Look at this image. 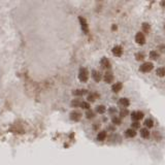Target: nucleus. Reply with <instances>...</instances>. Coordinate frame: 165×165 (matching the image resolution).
Masks as SVG:
<instances>
[{
  "label": "nucleus",
  "mask_w": 165,
  "mask_h": 165,
  "mask_svg": "<svg viewBox=\"0 0 165 165\" xmlns=\"http://www.w3.org/2000/svg\"><path fill=\"white\" fill-rule=\"evenodd\" d=\"M150 59L152 60H157L158 58H159V53L157 52V51H151L150 52Z\"/></svg>",
  "instance_id": "obj_22"
},
{
  "label": "nucleus",
  "mask_w": 165,
  "mask_h": 165,
  "mask_svg": "<svg viewBox=\"0 0 165 165\" xmlns=\"http://www.w3.org/2000/svg\"><path fill=\"white\" fill-rule=\"evenodd\" d=\"M122 88H123V84H122L121 81H118V83H116V84H113L111 86V91L113 93H119L122 90Z\"/></svg>",
  "instance_id": "obj_11"
},
{
  "label": "nucleus",
  "mask_w": 165,
  "mask_h": 165,
  "mask_svg": "<svg viewBox=\"0 0 165 165\" xmlns=\"http://www.w3.org/2000/svg\"><path fill=\"white\" fill-rule=\"evenodd\" d=\"M119 104H121L123 107H127V106H129V104H130V100H129L128 98L123 97V98H120V100H119Z\"/></svg>",
  "instance_id": "obj_15"
},
{
  "label": "nucleus",
  "mask_w": 165,
  "mask_h": 165,
  "mask_svg": "<svg viewBox=\"0 0 165 165\" xmlns=\"http://www.w3.org/2000/svg\"><path fill=\"white\" fill-rule=\"evenodd\" d=\"M81 109H90V103H89L88 101H81Z\"/></svg>",
  "instance_id": "obj_27"
},
{
  "label": "nucleus",
  "mask_w": 165,
  "mask_h": 165,
  "mask_svg": "<svg viewBox=\"0 0 165 165\" xmlns=\"http://www.w3.org/2000/svg\"><path fill=\"white\" fill-rule=\"evenodd\" d=\"M153 136H154V138H155L156 141H160V139H161V135H160V133L158 132V131H156V132H154Z\"/></svg>",
  "instance_id": "obj_29"
},
{
  "label": "nucleus",
  "mask_w": 165,
  "mask_h": 165,
  "mask_svg": "<svg viewBox=\"0 0 165 165\" xmlns=\"http://www.w3.org/2000/svg\"><path fill=\"white\" fill-rule=\"evenodd\" d=\"M156 74H157L158 77H165V67H159V68L156 70Z\"/></svg>",
  "instance_id": "obj_18"
},
{
  "label": "nucleus",
  "mask_w": 165,
  "mask_h": 165,
  "mask_svg": "<svg viewBox=\"0 0 165 165\" xmlns=\"http://www.w3.org/2000/svg\"><path fill=\"white\" fill-rule=\"evenodd\" d=\"M97 98H99V94L97 93H90L88 95V101H90V102H93Z\"/></svg>",
  "instance_id": "obj_17"
},
{
  "label": "nucleus",
  "mask_w": 165,
  "mask_h": 165,
  "mask_svg": "<svg viewBox=\"0 0 165 165\" xmlns=\"http://www.w3.org/2000/svg\"><path fill=\"white\" fill-rule=\"evenodd\" d=\"M125 135L126 137H128V138H132V137H135L136 136V130L135 129H127V130L125 131Z\"/></svg>",
  "instance_id": "obj_12"
},
{
  "label": "nucleus",
  "mask_w": 165,
  "mask_h": 165,
  "mask_svg": "<svg viewBox=\"0 0 165 165\" xmlns=\"http://www.w3.org/2000/svg\"><path fill=\"white\" fill-rule=\"evenodd\" d=\"M92 77H93V79L96 83H99L101 81V79H102V74L100 73V71L94 69V70H92Z\"/></svg>",
  "instance_id": "obj_9"
},
{
  "label": "nucleus",
  "mask_w": 165,
  "mask_h": 165,
  "mask_svg": "<svg viewBox=\"0 0 165 165\" xmlns=\"http://www.w3.org/2000/svg\"><path fill=\"white\" fill-rule=\"evenodd\" d=\"M161 6H163V7L165 8V1H162V2H161Z\"/></svg>",
  "instance_id": "obj_33"
},
{
  "label": "nucleus",
  "mask_w": 165,
  "mask_h": 165,
  "mask_svg": "<svg viewBox=\"0 0 165 165\" xmlns=\"http://www.w3.org/2000/svg\"><path fill=\"white\" fill-rule=\"evenodd\" d=\"M106 136H107V133H106V131H100V132L97 134V141H105Z\"/></svg>",
  "instance_id": "obj_14"
},
{
  "label": "nucleus",
  "mask_w": 165,
  "mask_h": 165,
  "mask_svg": "<svg viewBox=\"0 0 165 165\" xmlns=\"http://www.w3.org/2000/svg\"><path fill=\"white\" fill-rule=\"evenodd\" d=\"M109 113H111H111H113V115H115V113H117V109H116V107H111V109H109Z\"/></svg>",
  "instance_id": "obj_31"
},
{
  "label": "nucleus",
  "mask_w": 165,
  "mask_h": 165,
  "mask_svg": "<svg viewBox=\"0 0 165 165\" xmlns=\"http://www.w3.org/2000/svg\"><path fill=\"white\" fill-rule=\"evenodd\" d=\"M86 93H88V91L85 90V89H81V90H74V91L72 92V94H73L74 96H83V95Z\"/></svg>",
  "instance_id": "obj_16"
},
{
  "label": "nucleus",
  "mask_w": 165,
  "mask_h": 165,
  "mask_svg": "<svg viewBox=\"0 0 165 165\" xmlns=\"http://www.w3.org/2000/svg\"><path fill=\"white\" fill-rule=\"evenodd\" d=\"M111 29H113V30H117V26H116V25H113V27H111Z\"/></svg>",
  "instance_id": "obj_34"
},
{
  "label": "nucleus",
  "mask_w": 165,
  "mask_h": 165,
  "mask_svg": "<svg viewBox=\"0 0 165 165\" xmlns=\"http://www.w3.org/2000/svg\"><path fill=\"white\" fill-rule=\"evenodd\" d=\"M109 130H113V131H115V129H116V128H115V127H113V126H109Z\"/></svg>",
  "instance_id": "obj_32"
},
{
  "label": "nucleus",
  "mask_w": 165,
  "mask_h": 165,
  "mask_svg": "<svg viewBox=\"0 0 165 165\" xmlns=\"http://www.w3.org/2000/svg\"><path fill=\"white\" fill-rule=\"evenodd\" d=\"M81 101L79 99H73L71 101V106L72 107H79V106H81Z\"/></svg>",
  "instance_id": "obj_24"
},
{
  "label": "nucleus",
  "mask_w": 165,
  "mask_h": 165,
  "mask_svg": "<svg viewBox=\"0 0 165 165\" xmlns=\"http://www.w3.org/2000/svg\"><path fill=\"white\" fill-rule=\"evenodd\" d=\"M70 119H71L72 121H74V122L79 121V120L81 119V113H79V111H71V113H70Z\"/></svg>",
  "instance_id": "obj_8"
},
{
  "label": "nucleus",
  "mask_w": 165,
  "mask_h": 165,
  "mask_svg": "<svg viewBox=\"0 0 165 165\" xmlns=\"http://www.w3.org/2000/svg\"><path fill=\"white\" fill-rule=\"evenodd\" d=\"M141 127V123L139 122H133L132 123V129H138Z\"/></svg>",
  "instance_id": "obj_30"
},
{
  "label": "nucleus",
  "mask_w": 165,
  "mask_h": 165,
  "mask_svg": "<svg viewBox=\"0 0 165 165\" xmlns=\"http://www.w3.org/2000/svg\"><path fill=\"white\" fill-rule=\"evenodd\" d=\"M154 68V64L152 62H145L139 66V70L141 72H150Z\"/></svg>",
  "instance_id": "obj_2"
},
{
  "label": "nucleus",
  "mask_w": 165,
  "mask_h": 165,
  "mask_svg": "<svg viewBox=\"0 0 165 165\" xmlns=\"http://www.w3.org/2000/svg\"><path fill=\"white\" fill-rule=\"evenodd\" d=\"M135 41L136 43L141 44V45H143V44L145 43V34H143V32H137L135 34Z\"/></svg>",
  "instance_id": "obj_4"
},
{
  "label": "nucleus",
  "mask_w": 165,
  "mask_h": 165,
  "mask_svg": "<svg viewBox=\"0 0 165 165\" xmlns=\"http://www.w3.org/2000/svg\"><path fill=\"white\" fill-rule=\"evenodd\" d=\"M113 79H115V77H113V74L111 71H106L105 73H104L103 75V79L105 83H107V84H111V83H113Z\"/></svg>",
  "instance_id": "obj_5"
},
{
  "label": "nucleus",
  "mask_w": 165,
  "mask_h": 165,
  "mask_svg": "<svg viewBox=\"0 0 165 165\" xmlns=\"http://www.w3.org/2000/svg\"><path fill=\"white\" fill-rule=\"evenodd\" d=\"M143 113L141 111H134L131 113V119H132L134 122H139L141 119L143 118Z\"/></svg>",
  "instance_id": "obj_3"
},
{
  "label": "nucleus",
  "mask_w": 165,
  "mask_h": 165,
  "mask_svg": "<svg viewBox=\"0 0 165 165\" xmlns=\"http://www.w3.org/2000/svg\"><path fill=\"white\" fill-rule=\"evenodd\" d=\"M129 115V111L126 107H122L121 109H120V116H121V119L122 118H125V117H127Z\"/></svg>",
  "instance_id": "obj_23"
},
{
  "label": "nucleus",
  "mask_w": 165,
  "mask_h": 165,
  "mask_svg": "<svg viewBox=\"0 0 165 165\" xmlns=\"http://www.w3.org/2000/svg\"><path fill=\"white\" fill-rule=\"evenodd\" d=\"M141 28H143V31L145 33H150L151 31V25L149 24V23H143V26H141Z\"/></svg>",
  "instance_id": "obj_20"
},
{
  "label": "nucleus",
  "mask_w": 165,
  "mask_h": 165,
  "mask_svg": "<svg viewBox=\"0 0 165 165\" xmlns=\"http://www.w3.org/2000/svg\"><path fill=\"white\" fill-rule=\"evenodd\" d=\"M141 136L145 139H148L150 137V131H149L148 128H141Z\"/></svg>",
  "instance_id": "obj_13"
},
{
  "label": "nucleus",
  "mask_w": 165,
  "mask_h": 165,
  "mask_svg": "<svg viewBox=\"0 0 165 165\" xmlns=\"http://www.w3.org/2000/svg\"><path fill=\"white\" fill-rule=\"evenodd\" d=\"M135 59L137 60V61H141V60L145 59V54L141 52H138L135 54Z\"/></svg>",
  "instance_id": "obj_25"
},
{
  "label": "nucleus",
  "mask_w": 165,
  "mask_h": 165,
  "mask_svg": "<svg viewBox=\"0 0 165 165\" xmlns=\"http://www.w3.org/2000/svg\"><path fill=\"white\" fill-rule=\"evenodd\" d=\"M94 117H95V113H94L93 111H91V109L87 111V113H86V118L87 119H93Z\"/></svg>",
  "instance_id": "obj_28"
},
{
  "label": "nucleus",
  "mask_w": 165,
  "mask_h": 165,
  "mask_svg": "<svg viewBox=\"0 0 165 165\" xmlns=\"http://www.w3.org/2000/svg\"><path fill=\"white\" fill-rule=\"evenodd\" d=\"M100 65L102 68H105V69H109L111 67V62H109V60L107 59L106 57H103V58L100 60Z\"/></svg>",
  "instance_id": "obj_10"
},
{
  "label": "nucleus",
  "mask_w": 165,
  "mask_h": 165,
  "mask_svg": "<svg viewBox=\"0 0 165 165\" xmlns=\"http://www.w3.org/2000/svg\"><path fill=\"white\" fill-rule=\"evenodd\" d=\"M111 122H113V124H115V125H121L122 119H121V117L113 116V118H111Z\"/></svg>",
  "instance_id": "obj_19"
},
{
  "label": "nucleus",
  "mask_w": 165,
  "mask_h": 165,
  "mask_svg": "<svg viewBox=\"0 0 165 165\" xmlns=\"http://www.w3.org/2000/svg\"><path fill=\"white\" fill-rule=\"evenodd\" d=\"M105 111H106V109H105V106H104V105L96 106V111L98 113H105Z\"/></svg>",
  "instance_id": "obj_26"
},
{
  "label": "nucleus",
  "mask_w": 165,
  "mask_h": 165,
  "mask_svg": "<svg viewBox=\"0 0 165 165\" xmlns=\"http://www.w3.org/2000/svg\"><path fill=\"white\" fill-rule=\"evenodd\" d=\"M79 81H83V83H86V81H88V79H89L88 69L85 68V67H81V68H79Z\"/></svg>",
  "instance_id": "obj_1"
},
{
  "label": "nucleus",
  "mask_w": 165,
  "mask_h": 165,
  "mask_svg": "<svg viewBox=\"0 0 165 165\" xmlns=\"http://www.w3.org/2000/svg\"><path fill=\"white\" fill-rule=\"evenodd\" d=\"M111 52H113V54L116 57H121L123 55V48L121 45H116V47L113 48Z\"/></svg>",
  "instance_id": "obj_7"
},
{
  "label": "nucleus",
  "mask_w": 165,
  "mask_h": 165,
  "mask_svg": "<svg viewBox=\"0 0 165 165\" xmlns=\"http://www.w3.org/2000/svg\"><path fill=\"white\" fill-rule=\"evenodd\" d=\"M145 128H152L154 126V121L152 120V119H145Z\"/></svg>",
  "instance_id": "obj_21"
},
{
  "label": "nucleus",
  "mask_w": 165,
  "mask_h": 165,
  "mask_svg": "<svg viewBox=\"0 0 165 165\" xmlns=\"http://www.w3.org/2000/svg\"><path fill=\"white\" fill-rule=\"evenodd\" d=\"M79 23H81V29H83V31L87 34V33L89 32V27H88V24H87V21L85 20L83 17H79Z\"/></svg>",
  "instance_id": "obj_6"
}]
</instances>
